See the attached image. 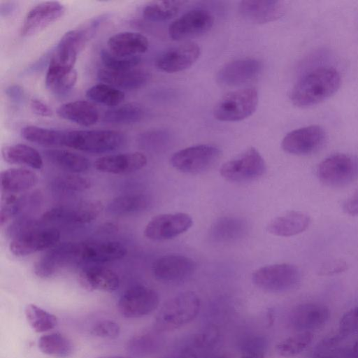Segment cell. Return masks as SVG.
<instances>
[{
  "label": "cell",
  "instance_id": "7c38bea8",
  "mask_svg": "<svg viewBox=\"0 0 358 358\" xmlns=\"http://www.w3.org/2000/svg\"><path fill=\"white\" fill-rule=\"evenodd\" d=\"M192 224V218L185 213L160 214L148 222L143 234L150 240L165 241L187 231Z\"/></svg>",
  "mask_w": 358,
  "mask_h": 358
},
{
  "label": "cell",
  "instance_id": "ac0fdd59",
  "mask_svg": "<svg viewBox=\"0 0 358 358\" xmlns=\"http://www.w3.org/2000/svg\"><path fill=\"white\" fill-rule=\"evenodd\" d=\"M261 69V62L254 58L233 60L218 70L216 81L224 87H236L252 80L259 74Z\"/></svg>",
  "mask_w": 358,
  "mask_h": 358
},
{
  "label": "cell",
  "instance_id": "3957f363",
  "mask_svg": "<svg viewBox=\"0 0 358 358\" xmlns=\"http://www.w3.org/2000/svg\"><path fill=\"white\" fill-rule=\"evenodd\" d=\"M200 309V299L193 292L177 294L166 301L156 315L154 328L160 333L178 329L193 320Z\"/></svg>",
  "mask_w": 358,
  "mask_h": 358
},
{
  "label": "cell",
  "instance_id": "8fae6325",
  "mask_svg": "<svg viewBox=\"0 0 358 358\" xmlns=\"http://www.w3.org/2000/svg\"><path fill=\"white\" fill-rule=\"evenodd\" d=\"M159 302V295L155 290L145 286H136L122 294L117 308L125 317L138 318L153 312Z\"/></svg>",
  "mask_w": 358,
  "mask_h": 358
},
{
  "label": "cell",
  "instance_id": "94428289",
  "mask_svg": "<svg viewBox=\"0 0 358 358\" xmlns=\"http://www.w3.org/2000/svg\"><path fill=\"white\" fill-rule=\"evenodd\" d=\"M99 358H133L128 356H121V355H108V356H103Z\"/></svg>",
  "mask_w": 358,
  "mask_h": 358
},
{
  "label": "cell",
  "instance_id": "f35d334b",
  "mask_svg": "<svg viewBox=\"0 0 358 358\" xmlns=\"http://www.w3.org/2000/svg\"><path fill=\"white\" fill-rule=\"evenodd\" d=\"M160 332L155 329L154 331L142 333L134 336L127 344V351L134 357H145L154 353L159 348L162 338Z\"/></svg>",
  "mask_w": 358,
  "mask_h": 358
},
{
  "label": "cell",
  "instance_id": "60d3db41",
  "mask_svg": "<svg viewBox=\"0 0 358 358\" xmlns=\"http://www.w3.org/2000/svg\"><path fill=\"white\" fill-rule=\"evenodd\" d=\"M24 314L31 329L37 333L53 329L58 324V319L55 315L33 303L26 306Z\"/></svg>",
  "mask_w": 358,
  "mask_h": 358
},
{
  "label": "cell",
  "instance_id": "7a4b0ae2",
  "mask_svg": "<svg viewBox=\"0 0 358 358\" xmlns=\"http://www.w3.org/2000/svg\"><path fill=\"white\" fill-rule=\"evenodd\" d=\"M90 37L83 29L65 33L51 55L45 76V85L49 87L73 70L79 52Z\"/></svg>",
  "mask_w": 358,
  "mask_h": 358
},
{
  "label": "cell",
  "instance_id": "52a82bcc",
  "mask_svg": "<svg viewBox=\"0 0 358 358\" xmlns=\"http://www.w3.org/2000/svg\"><path fill=\"white\" fill-rule=\"evenodd\" d=\"M301 280L299 268L287 263L267 265L257 269L252 275V282L269 292H284L296 288Z\"/></svg>",
  "mask_w": 358,
  "mask_h": 358
},
{
  "label": "cell",
  "instance_id": "7dc6e473",
  "mask_svg": "<svg viewBox=\"0 0 358 358\" xmlns=\"http://www.w3.org/2000/svg\"><path fill=\"white\" fill-rule=\"evenodd\" d=\"M91 334L97 337L113 339L119 336L120 327L113 320H104L96 322L92 327Z\"/></svg>",
  "mask_w": 358,
  "mask_h": 358
},
{
  "label": "cell",
  "instance_id": "cb8c5ba5",
  "mask_svg": "<svg viewBox=\"0 0 358 358\" xmlns=\"http://www.w3.org/2000/svg\"><path fill=\"white\" fill-rule=\"evenodd\" d=\"M126 247L117 241L78 243L80 261L104 263L122 259L127 254Z\"/></svg>",
  "mask_w": 358,
  "mask_h": 358
},
{
  "label": "cell",
  "instance_id": "11a10c76",
  "mask_svg": "<svg viewBox=\"0 0 358 358\" xmlns=\"http://www.w3.org/2000/svg\"><path fill=\"white\" fill-rule=\"evenodd\" d=\"M30 106L35 114L41 117H50L52 114L51 108L38 99H31Z\"/></svg>",
  "mask_w": 358,
  "mask_h": 358
},
{
  "label": "cell",
  "instance_id": "be15d7a7",
  "mask_svg": "<svg viewBox=\"0 0 358 358\" xmlns=\"http://www.w3.org/2000/svg\"><path fill=\"white\" fill-rule=\"evenodd\" d=\"M317 358H333V357H329V356H324V357H317Z\"/></svg>",
  "mask_w": 358,
  "mask_h": 358
},
{
  "label": "cell",
  "instance_id": "816d5d0a",
  "mask_svg": "<svg viewBox=\"0 0 358 358\" xmlns=\"http://www.w3.org/2000/svg\"><path fill=\"white\" fill-rule=\"evenodd\" d=\"M218 336L215 327H210L199 333L193 338V345L196 348H204L215 343Z\"/></svg>",
  "mask_w": 358,
  "mask_h": 358
},
{
  "label": "cell",
  "instance_id": "8992f818",
  "mask_svg": "<svg viewBox=\"0 0 358 358\" xmlns=\"http://www.w3.org/2000/svg\"><path fill=\"white\" fill-rule=\"evenodd\" d=\"M258 101V93L252 87L230 92L215 104L213 115L222 122L241 121L255 113Z\"/></svg>",
  "mask_w": 358,
  "mask_h": 358
},
{
  "label": "cell",
  "instance_id": "4dcf8cb0",
  "mask_svg": "<svg viewBox=\"0 0 358 358\" xmlns=\"http://www.w3.org/2000/svg\"><path fill=\"white\" fill-rule=\"evenodd\" d=\"M1 191L5 195L23 193L38 182L37 174L25 168H10L1 172Z\"/></svg>",
  "mask_w": 358,
  "mask_h": 358
},
{
  "label": "cell",
  "instance_id": "2e32d148",
  "mask_svg": "<svg viewBox=\"0 0 358 358\" xmlns=\"http://www.w3.org/2000/svg\"><path fill=\"white\" fill-rule=\"evenodd\" d=\"M60 238V232L55 228H38L10 241L9 250L17 257L51 248Z\"/></svg>",
  "mask_w": 358,
  "mask_h": 358
},
{
  "label": "cell",
  "instance_id": "ba28073f",
  "mask_svg": "<svg viewBox=\"0 0 358 358\" xmlns=\"http://www.w3.org/2000/svg\"><path fill=\"white\" fill-rule=\"evenodd\" d=\"M266 170L264 159L255 148H250L242 154L222 164L220 175L234 182H249L262 176Z\"/></svg>",
  "mask_w": 358,
  "mask_h": 358
},
{
  "label": "cell",
  "instance_id": "f1b7e54d",
  "mask_svg": "<svg viewBox=\"0 0 358 358\" xmlns=\"http://www.w3.org/2000/svg\"><path fill=\"white\" fill-rule=\"evenodd\" d=\"M310 222L307 213L291 210L273 219L268 224L266 229L269 234L276 236H292L306 231Z\"/></svg>",
  "mask_w": 358,
  "mask_h": 358
},
{
  "label": "cell",
  "instance_id": "6f0895ef",
  "mask_svg": "<svg viewBox=\"0 0 358 358\" xmlns=\"http://www.w3.org/2000/svg\"><path fill=\"white\" fill-rule=\"evenodd\" d=\"M160 358H198V357L193 351L188 349H185L180 352Z\"/></svg>",
  "mask_w": 358,
  "mask_h": 358
},
{
  "label": "cell",
  "instance_id": "4fadbf2b",
  "mask_svg": "<svg viewBox=\"0 0 358 358\" xmlns=\"http://www.w3.org/2000/svg\"><path fill=\"white\" fill-rule=\"evenodd\" d=\"M327 139L325 131L318 125L294 129L286 134L281 143L282 150L294 155H307L317 152Z\"/></svg>",
  "mask_w": 358,
  "mask_h": 358
},
{
  "label": "cell",
  "instance_id": "f5cc1de1",
  "mask_svg": "<svg viewBox=\"0 0 358 358\" xmlns=\"http://www.w3.org/2000/svg\"><path fill=\"white\" fill-rule=\"evenodd\" d=\"M348 269V264L342 259H334L325 262L319 269L321 275H332L344 272Z\"/></svg>",
  "mask_w": 358,
  "mask_h": 358
},
{
  "label": "cell",
  "instance_id": "d6a6232c",
  "mask_svg": "<svg viewBox=\"0 0 358 358\" xmlns=\"http://www.w3.org/2000/svg\"><path fill=\"white\" fill-rule=\"evenodd\" d=\"M3 160L10 164L22 165L34 169L43 167V158L34 148L23 143L6 145L1 149Z\"/></svg>",
  "mask_w": 358,
  "mask_h": 358
},
{
  "label": "cell",
  "instance_id": "f907efd6",
  "mask_svg": "<svg viewBox=\"0 0 358 358\" xmlns=\"http://www.w3.org/2000/svg\"><path fill=\"white\" fill-rule=\"evenodd\" d=\"M76 81L77 72L74 69L69 74L55 82L48 90L55 94L62 96L68 94L73 88Z\"/></svg>",
  "mask_w": 358,
  "mask_h": 358
},
{
  "label": "cell",
  "instance_id": "5b68a950",
  "mask_svg": "<svg viewBox=\"0 0 358 358\" xmlns=\"http://www.w3.org/2000/svg\"><path fill=\"white\" fill-rule=\"evenodd\" d=\"M316 175L329 187L348 185L358 179V157L345 153L331 155L318 164Z\"/></svg>",
  "mask_w": 358,
  "mask_h": 358
},
{
  "label": "cell",
  "instance_id": "6125c7cd",
  "mask_svg": "<svg viewBox=\"0 0 358 358\" xmlns=\"http://www.w3.org/2000/svg\"><path fill=\"white\" fill-rule=\"evenodd\" d=\"M213 358H231V357L229 355L224 354V355H220L216 356L215 357H213Z\"/></svg>",
  "mask_w": 358,
  "mask_h": 358
},
{
  "label": "cell",
  "instance_id": "f546056e",
  "mask_svg": "<svg viewBox=\"0 0 358 358\" xmlns=\"http://www.w3.org/2000/svg\"><path fill=\"white\" fill-rule=\"evenodd\" d=\"M80 285L89 291L114 292L120 285V279L113 271L103 267H88L79 273Z\"/></svg>",
  "mask_w": 358,
  "mask_h": 358
},
{
  "label": "cell",
  "instance_id": "7bdbcfd3",
  "mask_svg": "<svg viewBox=\"0 0 358 358\" xmlns=\"http://www.w3.org/2000/svg\"><path fill=\"white\" fill-rule=\"evenodd\" d=\"M314 335L310 331L299 332L281 342L277 346L278 353L283 357H292L304 351L313 342Z\"/></svg>",
  "mask_w": 358,
  "mask_h": 358
},
{
  "label": "cell",
  "instance_id": "9f6ffc18",
  "mask_svg": "<svg viewBox=\"0 0 358 358\" xmlns=\"http://www.w3.org/2000/svg\"><path fill=\"white\" fill-rule=\"evenodd\" d=\"M6 94L15 103H20L24 99V91L18 85H12L8 87L6 90Z\"/></svg>",
  "mask_w": 358,
  "mask_h": 358
},
{
  "label": "cell",
  "instance_id": "74e56055",
  "mask_svg": "<svg viewBox=\"0 0 358 358\" xmlns=\"http://www.w3.org/2000/svg\"><path fill=\"white\" fill-rule=\"evenodd\" d=\"M143 116V108L138 103L131 102L106 110L103 120L110 124H132L139 122Z\"/></svg>",
  "mask_w": 358,
  "mask_h": 358
},
{
  "label": "cell",
  "instance_id": "9a60e30c",
  "mask_svg": "<svg viewBox=\"0 0 358 358\" xmlns=\"http://www.w3.org/2000/svg\"><path fill=\"white\" fill-rule=\"evenodd\" d=\"M196 269V262L190 257L169 254L157 258L152 270L156 279L164 282H178L190 278Z\"/></svg>",
  "mask_w": 358,
  "mask_h": 358
},
{
  "label": "cell",
  "instance_id": "30bf717a",
  "mask_svg": "<svg viewBox=\"0 0 358 358\" xmlns=\"http://www.w3.org/2000/svg\"><path fill=\"white\" fill-rule=\"evenodd\" d=\"M103 209L99 200L85 201L74 205L59 206L44 212L42 222H68L86 224L96 220Z\"/></svg>",
  "mask_w": 358,
  "mask_h": 358
},
{
  "label": "cell",
  "instance_id": "ee69618b",
  "mask_svg": "<svg viewBox=\"0 0 358 358\" xmlns=\"http://www.w3.org/2000/svg\"><path fill=\"white\" fill-rule=\"evenodd\" d=\"M52 185L57 190L78 192L88 189L91 182L88 178L79 175L64 174L56 177Z\"/></svg>",
  "mask_w": 358,
  "mask_h": 358
},
{
  "label": "cell",
  "instance_id": "d6986e66",
  "mask_svg": "<svg viewBox=\"0 0 358 358\" xmlns=\"http://www.w3.org/2000/svg\"><path fill=\"white\" fill-rule=\"evenodd\" d=\"M64 6L57 1L40 3L27 13L21 27V35L24 37L41 32L63 16Z\"/></svg>",
  "mask_w": 358,
  "mask_h": 358
},
{
  "label": "cell",
  "instance_id": "e575fe53",
  "mask_svg": "<svg viewBox=\"0 0 358 358\" xmlns=\"http://www.w3.org/2000/svg\"><path fill=\"white\" fill-rule=\"evenodd\" d=\"M150 203L149 197L144 194H127L113 199L106 206V212L113 215H124L142 211Z\"/></svg>",
  "mask_w": 358,
  "mask_h": 358
},
{
  "label": "cell",
  "instance_id": "6da1fadb",
  "mask_svg": "<svg viewBox=\"0 0 358 358\" xmlns=\"http://www.w3.org/2000/svg\"><path fill=\"white\" fill-rule=\"evenodd\" d=\"M341 82V76L334 68H316L298 80L291 90L290 101L299 108L317 105L335 94Z\"/></svg>",
  "mask_w": 358,
  "mask_h": 358
},
{
  "label": "cell",
  "instance_id": "ffe728a7",
  "mask_svg": "<svg viewBox=\"0 0 358 358\" xmlns=\"http://www.w3.org/2000/svg\"><path fill=\"white\" fill-rule=\"evenodd\" d=\"M199 46L187 42L171 48L162 53L156 59L158 69L166 73H177L191 67L200 56Z\"/></svg>",
  "mask_w": 358,
  "mask_h": 358
},
{
  "label": "cell",
  "instance_id": "d590c367",
  "mask_svg": "<svg viewBox=\"0 0 358 358\" xmlns=\"http://www.w3.org/2000/svg\"><path fill=\"white\" fill-rule=\"evenodd\" d=\"M38 346L43 353L55 358H69L73 352L72 342L58 332L41 336Z\"/></svg>",
  "mask_w": 358,
  "mask_h": 358
},
{
  "label": "cell",
  "instance_id": "484cf974",
  "mask_svg": "<svg viewBox=\"0 0 358 358\" xmlns=\"http://www.w3.org/2000/svg\"><path fill=\"white\" fill-rule=\"evenodd\" d=\"M248 231V224L243 218L234 215L222 216L211 225L209 237L216 243H231L243 238Z\"/></svg>",
  "mask_w": 358,
  "mask_h": 358
},
{
  "label": "cell",
  "instance_id": "db71d44e",
  "mask_svg": "<svg viewBox=\"0 0 358 358\" xmlns=\"http://www.w3.org/2000/svg\"><path fill=\"white\" fill-rule=\"evenodd\" d=\"M343 208L346 214L358 216V189L346 199Z\"/></svg>",
  "mask_w": 358,
  "mask_h": 358
},
{
  "label": "cell",
  "instance_id": "ab89813d",
  "mask_svg": "<svg viewBox=\"0 0 358 358\" xmlns=\"http://www.w3.org/2000/svg\"><path fill=\"white\" fill-rule=\"evenodd\" d=\"M181 1H154L149 2L143 9L145 19L152 22L169 20L177 15Z\"/></svg>",
  "mask_w": 358,
  "mask_h": 358
},
{
  "label": "cell",
  "instance_id": "7402d4cb",
  "mask_svg": "<svg viewBox=\"0 0 358 358\" xmlns=\"http://www.w3.org/2000/svg\"><path fill=\"white\" fill-rule=\"evenodd\" d=\"M285 3L278 0H245L241 1L239 12L243 18L255 24L278 20L285 11Z\"/></svg>",
  "mask_w": 358,
  "mask_h": 358
},
{
  "label": "cell",
  "instance_id": "83f0119b",
  "mask_svg": "<svg viewBox=\"0 0 358 358\" xmlns=\"http://www.w3.org/2000/svg\"><path fill=\"white\" fill-rule=\"evenodd\" d=\"M99 79L117 89L133 90L141 88L146 84L150 75L145 70L133 69L124 71H115L106 68L98 71Z\"/></svg>",
  "mask_w": 358,
  "mask_h": 358
},
{
  "label": "cell",
  "instance_id": "bcb514c9",
  "mask_svg": "<svg viewBox=\"0 0 358 358\" xmlns=\"http://www.w3.org/2000/svg\"><path fill=\"white\" fill-rule=\"evenodd\" d=\"M101 59L105 68L115 71L135 69L141 62L139 56L120 57L112 54L108 49L101 50Z\"/></svg>",
  "mask_w": 358,
  "mask_h": 358
},
{
  "label": "cell",
  "instance_id": "44dd1931",
  "mask_svg": "<svg viewBox=\"0 0 358 358\" xmlns=\"http://www.w3.org/2000/svg\"><path fill=\"white\" fill-rule=\"evenodd\" d=\"M327 306L319 303H304L292 312L290 324L299 332L310 331L324 326L330 318Z\"/></svg>",
  "mask_w": 358,
  "mask_h": 358
},
{
  "label": "cell",
  "instance_id": "680465c9",
  "mask_svg": "<svg viewBox=\"0 0 358 358\" xmlns=\"http://www.w3.org/2000/svg\"><path fill=\"white\" fill-rule=\"evenodd\" d=\"M15 9V4L13 2H5L0 6V13L2 17L10 15Z\"/></svg>",
  "mask_w": 358,
  "mask_h": 358
},
{
  "label": "cell",
  "instance_id": "8d00e7d4",
  "mask_svg": "<svg viewBox=\"0 0 358 358\" xmlns=\"http://www.w3.org/2000/svg\"><path fill=\"white\" fill-rule=\"evenodd\" d=\"M66 131L37 126H26L21 129L22 136L27 141L44 146L64 145Z\"/></svg>",
  "mask_w": 358,
  "mask_h": 358
},
{
  "label": "cell",
  "instance_id": "603a6c76",
  "mask_svg": "<svg viewBox=\"0 0 358 358\" xmlns=\"http://www.w3.org/2000/svg\"><path fill=\"white\" fill-rule=\"evenodd\" d=\"M147 164L145 155L139 152L110 155L98 158L94 162L96 170L111 174H125L141 169Z\"/></svg>",
  "mask_w": 358,
  "mask_h": 358
},
{
  "label": "cell",
  "instance_id": "1f68e13d",
  "mask_svg": "<svg viewBox=\"0 0 358 358\" xmlns=\"http://www.w3.org/2000/svg\"><path fill=\"white\" fill-rule=\"evenodd\" d=\"M57 114L61 118L83 127L92 126L99 118L98 109L87 101L65 103L58 108Z\"/></svg>",
  "mask_w": 358,
  "mask_h": 358
},
{
  "label": "cell",
  "instance_id": "5bb4252c",
  "mask_svg": "<svg viewBox=\"0 0 358 358\" xmlns=\"http://www.w3.org/2000/svg\"><path fill=\"white\" fill-rule=\"evenodd\" d=\"M213 23L214 17L208 10L194 9L174 20L169 26V34L174 41L189 39L206 34Z\"/></svg>",
  "mask_w": 358,
  "mask_h": 358
},
{
  "label": "cell",
  "instance_id": "b9f144b4",
  "mask_svg": "<svg viewBox=\"0 0 358 358\" xmlns=\"http://www.w3.org/2000/svg\"><path fill=\"white\" fill-rule=\"evenodd\" d=\"M86 96L96 103L115 107L124 99V94L120 90L106 83H99L90 87Z\"/></svg>",
  "mask_w": 358,
  "mask_h": 358
},
{
  "label": "cell",
  "instance_id": "681fc988",
  "mask_svg": "<svg viewBox=\"0 0 358 358\" xmlns=\"http://www.w3.org/2000/svg\"><path fill=\"white\" fill-rule=\"evenodd\" d=\"M265 350V341L259 337L253 338L242 347L238 358H264Z\"/></svg>",
  "mask_w": 358,
  "mask_h": 358
},
{
  "label": "cell",
  "instance_id": "f6af8a7d",
  "mask_svg": "<svg viewBox=\"0 0 358 358\" xmlns=\"http://www.w3.org/2000/svg\"><path fill=\"white\" fill-rule=\"evenodd\" d=\"M42 222L41 220L23 215L13 220L6 229V236L13 240L30 231L40 228Z\"/></svg>",
  "mask_w": 358,
  "mask_h": 358
},
{
  "label": "cell",
  "instance_id": "91938a15",
  "mask_svg": "<svg viewBox=\"0 0 358 358\" xmlns=\"http://www.w3.org/2000/svg\"><path fill=\"white\" fill-rule=\"evenodd\" d=\"M346 358H358V338L350 348Z\"/></svg>",
  "mask_w": 358,
  "mask_h": 358
},
{
  "label": "cell",
  "instance_id": "d4e9b609",
  "mask_svg": "<svg viewBox=\"0 0 358 358\" xmlns=\"http://www.w3.org/2000/svg\"><path fill=\"white\" fill-rule=\"evenodd\" d=\"M42 199L39 191H33L22 195H5L0 208V224L3 226L16 217L27 215L36 208Z\"/></svg>",
  "mask_w": 358,
  "mask_h": 358
},
{
  "label": "cell",
  "instance_id": "4316f807",
  "mask_svg": "<svg viewBox=\"0 0 358 358\" xmlns=\"http://www.w3.org/2000/svg\"><path fill=\"white\" fill-rule=\"evenodd\" d=\"M108 50L120 57H135L145 52L149 47L148 38L133 31H122L111 36L107 41Z\"/></svg>",
  "mask_w": 358,
  "mask_h": 358
},
{
  "label": "cell",
  "instance_id": "9c48e42d",
  "mask_svg": "<svg viewBox=\"0 0 358 358\" xmlns=\"http://www.w3.org/2000/svg\"><path fill=\"white\" fill-rule=\"evenodd\" d=\"M221 150L211 145L188 147L171 156L170 162L176 169L186 173H199L208 170L219 160Z\"/></svg>",
  "mask_w": 358,
  "mask_h": 358
},
{
  "label": "cell",
  "instance_id": "277c9868",
  "mask_svg": "<svg viewBox=\"0 0 358 358\" xmlns=\"http://www.w3.org/2000/svg\"><path fill=\"white\" fill-rule=\"evenodd\" d=\"M125 135L116 130L66 131L64 145L88 153H106L121 148Z\"/></svg>",
  "mask_w": 358,
  "mask_h": 358
},
{
  "label": "cell",
  "instance_id": "c3c4849f",
  "mask_svg": "<svg viewBox=\"0 0 358 358\" xmlns=\"http://www.w3.org/2000/svg\"><path fill=\"white\" fill-rule=\"evenodd\" d=\"M338 330L343 336L358 331V306L342 315L339 320Z\"/></svg>",
  "mask_w": 358,
  "mask_h": 358
},
{
  "label": "cell",
  "instance_id": "e0dca14e",
  "mask_svg": "<svg viewBox=\"0 0 358 358\" xmlns=\"http://www.w3.org/2000/svg\"><path fill=\"white\" fill-rule=\"evenodd\" d=\"M78 261V243H63L55 245L38 259L34 271L38 277L49 278L63 267Z\"/></svg>",
  "mask_w": 358,
  "mask_h": 358
},
{
  "label": "cell",
  "instance_id": "836d02e7",
  "mask_svg": "<svg viewBox=\"0 0 358 358\" xmlns=\"http://www.w3.org/2000/svg\"><path fill=\"white\" fill-rule=\"evenodd\" d=\"M44 154L55 166L71 173H83L90 167V162L87 157L74 152L50 149L45 150Z\"/></svg>",
  "mask_w": 358,
  "mask_h": 358
}]
</instances>
